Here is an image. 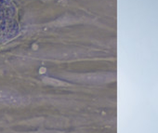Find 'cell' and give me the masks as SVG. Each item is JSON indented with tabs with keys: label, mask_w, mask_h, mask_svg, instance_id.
I'll use <instances>...</instances> for the list:
<instances>
[{
	"label": "cell",
	"mask_w": 158,
	"mask_h": 133,
	"mask_svg": "<svg viewBox=\"0 0 158 133\" xmlns=\"http://www.w3.org/2000/svg\"><path fill=\"white\" fill-rule=\"evenodd\" d=\"M0 102H4L11 105H21L25 104L27 102V99L16 92L1 90L0 91Z\"/></svg>",
	"instance_id": "1"
}]
</instances>
